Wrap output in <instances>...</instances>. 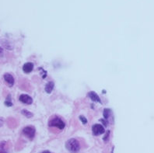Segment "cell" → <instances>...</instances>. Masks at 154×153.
Returning a JSON list of instances; mask_svg holds the SVG:
<instances>
[{
    "label": "cell",
    "instance_id": "8992f818",
    "mask_svg": "<svg viewBox=\"0 0 154 153\" xmlns=\"http://www.w3.org/2000/svg\"><path fill=\"white\" fill-rule=\"evenodd\" d=\"M3 77L5 81L7 82L9 86H13V83H14V78H13V75L9 74V73H6V74L4 75Z\"/></svg>",
    "mask_w": 154,
    "mask_h": 153
},
{
    "label": "cell",
    "instance_id": "7c38bea8",
    "mask_svg": "<svg viewBox=\"0 0 154 153\" xmlns=\"http://www.w3.org/2000/svg\"><path fill=\"white\" fill-rule=\"evenodd\" d=\"M79 119H80L81 122H82V123H83V124H86L87 123V118H85L84 116H83V115L79 116Z\"/></svg>",
    "mask_w": 154,
    "mask_h": 153
},
{
    "label": "cell",
    "instance_id": "4fadbf2b",
    "mask_svg": "<svg viewBox=\"0 0 154 153\" xmlns=\"http://www.w3.org/2000/svg\"><path fill=\"white\" fill-rule=\"evenodd\" d=\"M109 134H110V131H107V133H106V134H105V136L103 137V141H104V142H107V140H108V138H109Z\"/></svg>",
    "mask_w": 154,
    "mask_h": 153
},
{
    "label": "cell",
    "instance_id": "3957f363",
    "mask_svg": "<svg viewBox=\"0 0 154 153\" xmlns=\"http://www.w3.org/2000/svg\"><path fill=\"white\" fill-rule=\"evenodd\" d=\"M22 132L26 137H27L30 139H33L34 138V135H35V129L31 126H28V127H26L23 129Z\"/></svg>",
    "mask_w": 154,
    "mask_h": 153
},
{
    "label": "cell",
    "instance_id": "8fae6325",
    "mask_svg": "<svg viewBox=\"0 0 154 153\" xmlns=\"http://www.w3.org/2000/svg\"><path fill=\"white\" fill-rule=\"evenodd\" d=\"M21 113H22V114H23V115H24V116L27 117V118H32V117H33V114H32V113L29 112L28 110H23L22 111H21Z\"/></svg>",
    "mask_w": 154,
    "mask_h": 153
},
{
    "label": "cell",
    "instance_id": "5b68a950",
    "mask_svg": "<svg viewBox=\"0 0 154 153\" xmlns=\"http://www.w3.org/2000/svg\"><path fill=\"white\" fill-rule=\"evenodd\" d=\"M19 99L20 102L25 103V104H31L33 102L32 98L30 96L26 95V94H22V95L20 96Z\"/></svg>",
    "mask_w": 154,
    "mask_h": 153
},
{
    "label": "cell",
    "instance_id": "7a4b0ae2",
    "mask_svg": "<svg viewBox=\"0 0 154 153\" xmlns=\"http://www.w3.org/2000/svg\"><path fill=\"white\" fill-rule=\"evenodd\" d=\"M49 126L50 127H55L57 128L60 129V130H62L63 128H65L66 124L61 118H55L49 121Z\"/></svg>",
    "mask_w": 154,
    "mask_h": 153
},
{
    "label": "cell",
    "instance_id": "277c9868",
    "mask_svg": "<svg viewBox=\"0 0 154 153\" xmlns=\"http://www.w3.org/2000/svg\"><path fill=\"white\" fill-rule=\"evenodd\" d=\"M92 131L93 134L94 135H100V134H103L105 130H104V127H103V125L99 124H94L92 127Z\"/></svg>",
    "mask_w": 154,
    "mask_h": 153
},
{
    "label": "cell",
    "instance_id": "30bf717a",
    "mask_svg": "<svg viewBox=\"0 0 154 153\" xmlns=\"http://www.w3.org/2000/svg\"><path fill=\"white\" fill-rule=\"evenodd\" d=\"M103 117L105 119H108V118L110 117V115L111 114V110L110 109H104L103 110Z\"/></svg>",
    "mask_w": 154,
    "mask_h": 153
},
{
    "label": "cell",
    "instance_id": "ba28073f",
    "mask_svg": "<svg viewBox=\"0 0 154 153\" xmlns=\"http://www.w3.org/2000/svg\"><path fill=\"white\" fill-rule=\"evenodd\" d=\"M88 96L90 99H92L93 101H94V102L101 103V100H100V99L99 96H98L96 93H94V92H90V93H88Z\"/></svg>",
    "mask_w": 154,
    "mask_h": 153
},
{
    "label": "cell",
    "instance_id": "5bb4252c",
    "mask_svg": "<svg viewBox=\"0 0 154 153\" xmlns=\"http://www.w3.org/2000/svg\"><path fill=\"white\" fill-rule=\"evenodd\" d=\"M6 103V106H12V105H13L11 103H10V102H9V103H8V101H6V103Z\"/></svg>",
    "mask_w": 154,
    "mask_h": 153
},
{
    "label": "cell",
    "instance_id": "9c48e42d",
    "mask_svg": "<svg viewBox=\"0 0 154 153\" xmlns=\"http://www.w3.org/2000/svg\"><path fill=\"white\" fill-rule=\"evenodd\" d=\"M54 88V82H48L45 86V91L48 93H51Z\"/></svg>",
    "mask_w": 154,
    "mask_h": 153
},
{
    "label": "cell",
    "instance_id": "2e32d148",
    "mask_svg": "<svg viewBox=\"0 0 154 153\" xmlns=\"http://www.w3.org/2000/svg\"><path fill=\"white\" fill-rule=\"evenodd\" d=\"M42 153H51V152H50L49 151H42Z\"/></svg>",
    "mask_w": 154,
    "mask_h": 153
},
{
    "label": "cell",
    "instance_id": "52a82bcc",
    "mask_svg": "<svg viewBox=\"0 0 154 153\" xmlns=\"http://www.w3.org/2000/svg\"><path fill=\"white\" fill-rule=\"evenodd\" d=\"M34 69V64L31 62H27L25 63L23 66V71L25 73H30V72L32 71Z\"/></svg>",
    "mask_w": 154,
    "mask_h": 153
},
{
    "label": "cell",
    "instance_id": "6da1fadb",
    "mask_svg": "<svg viewBox=\"0 0 154 153\" xmlns=\"http://www.w3.org/2000/svg\"><path fill=\"white\" fill-rule=\"evenodd\" d=\"M66 148L70 152H78L80 149V144L75 138H71L66 142Z\"/></svg>",
    "mask_w": 154,
    "mask_h": 153
},
{
    "label": "cell",
    "instance_id": "e0dca14e",
    "mask_svg": "<svg viewBox=\"0 0 154 153\" xmlns=\"http://www.w3.org/2000/svg\"><path fill=\"white\" fill-rule=\"evenodd\" d=\"M1 153H5V151H1Z\"/></svg>",
    "mask_w": 154,
    "mask_h": 153
},
{
    "label": "cell",
    "instance_id": "9a60e30c",
    "mask_svg": "<svg viewBox=\"0 0 154 153\" xmlns=\"http://www.w3.org/2000/svg\"><path fill=\"white\" fill-rule=\"evenodd\" d=\"M100 121L101 122H103V124H104V126H106V125H107V122H105V120H100Z\"/></svg>",
    "mask_w": 154,
    "mask_h": 153
}]
</instances>
